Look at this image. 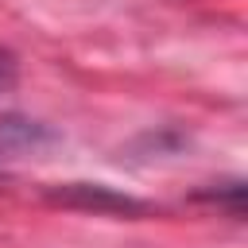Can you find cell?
Returning a JSON list of instances; mask_svg holds the SVG:
<instances>
[{
    "instance_id": "7a4b0ae2",
    "label": "cell",
    "mask_w": 248,
    "mask_h": 248,
    "mask_svg": "<svg viewBox=\"0 0 248 248\" xmlns=\"http://www.w3.org/2000/svg\"><path fill=\"white\" fill-rule=\"evenodd\" d=\"M46 140H50V132L27 116H4L0 120V151H27V147H39Z\"/></svg>"
},
{
    "instance_id": "6da1fadb",
    "label": "cell",
    "mask_w": 248,
    "mask_h": 248,
    "mask_svg": "<svg viewBox=\"0 0 248 248\" xmlns=\"http://www.w3.org/2000/svg\"><path fill=\"white\" fill-rule=\"evenodd\" d=\"M54 202H66V205H85V209H116V213H136L143 209L140 202L132 198H120L105 186H89V182H70L62 190H54Z\"/></svg>"
},
{
    "instance_id": "3957f363",
    "label": "cell",
    "mask_w": 248,
    "mask_h": 248,
    "mask_svg": "<svg viewBox=\"0 0 248 248\" xmlns=\"http://www.w3.org/2000/svg\"><path fill=\"white\" fill-rule=\"evenodd\" d=\"M12 81H16V62H12L8 50H0V93H4Z\"/></svg>"
}]
</instances>
